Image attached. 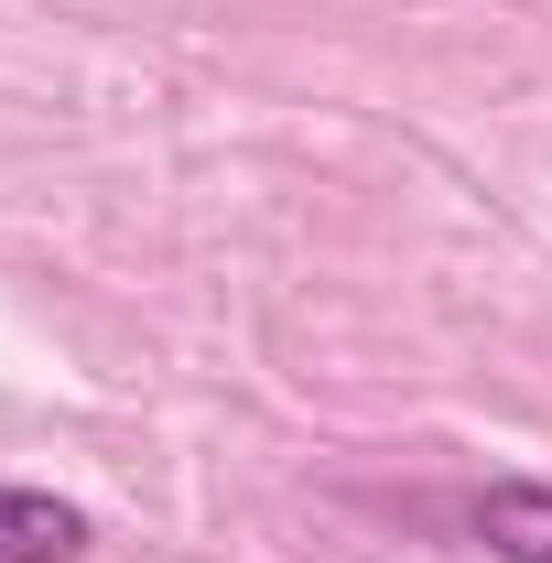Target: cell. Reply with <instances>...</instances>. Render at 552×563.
<instances>
[{"label": "cell", "mask_w": 552, "mask_h": 563, "mask_svg": "<svg viewBox=\"0 0 552 563\" xmlns=\"http://www.w3.org/2000/svg\"><path fill=\"white\" fill-rule=\"evenodd\" d=\"M87 553V509L55 488H0V563H76Z\"/></svg>", "instance_id": "cell-2"}, {"label": "cell", "mask_w": 552, "mask_h": 563, "mask_svg": "<svg viewBox=\"0 0 552 563\" xmlns=\"http://www.w3.org/2000/svg\"><path fill=\"white\" fill-rule=\"evenodd\" d=\"M466 531L498 563H552V488L542 477H487V488H466Z\"/></svg>", "instance_id": "cell-1"}]
</instances>
